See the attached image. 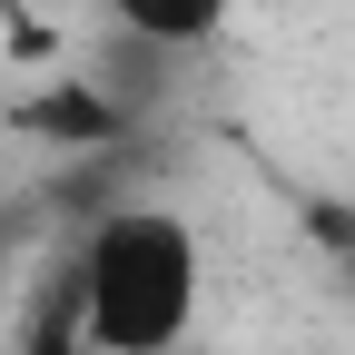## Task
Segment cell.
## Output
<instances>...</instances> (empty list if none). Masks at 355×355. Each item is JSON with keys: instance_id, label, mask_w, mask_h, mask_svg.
<instances>
[{"instance_id": "obj_2", "label": "cell", "mask_w": 355, "mask_h": 355, "mask_svg": "<svg viewBox=\"0 0 355 355\" xmlns=\"http://www.w3.org/2000/svg\"><path fill=\"white\" fill-rule=\"evenodd\" d=\"M119 128H128V109L109 89H89V79H60V89H40V99H20V139H50L69 158H99Z\"/></svg>"}, {"instance_id": "obj_3", "label": "cell", "mask_w": 355, "mask_h": 355, "mask_svg": "<svg viewBox=\"0 0 355 355\" xmlns=\"http://www.w3.org/2000/svg\"><path fill=\"white\" fill-rule=\"evenodd\" d=\"M119 40H139V50L178 60V50H207L217 30H227V0H99Z\"/></svg>"}, {"instance_id": "obj_1", "label": "cell", "mask_w": 355, "mask_h": 355, "mask_svg": "<svg viewBox=\"0 0 355 355\" xmlns=\"http://www.w3.org/2000/svg\"><path fill=\"white\" fill-rule=\"evenodd\" d=\"M60 306L79 355H178L207 306V247L178 207H109L69 247Z\"/></svg>"}]
</instances>
